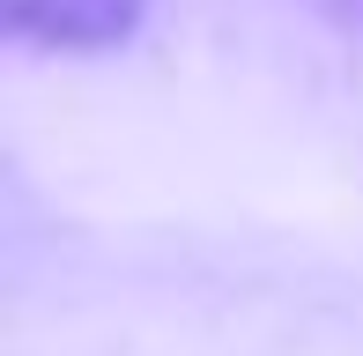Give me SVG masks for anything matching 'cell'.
Here are the masks:
<instances>
[{
	"instance_id": "1",
	"label": "cell",
	"mask_w": 363,
	"mask_h": 356,
	"mask_svg": "<svg viewBox=\"0 0 363 356\" xmlns=\"http://www.w3.org/2000/svg\"><path fill=\"white\" fill-rule=\"evenodd\" d=\"M148 8L156 0H0V30L38 52L96 60V52H119L148 23Z\"/></svg>"
}]
</instances>
